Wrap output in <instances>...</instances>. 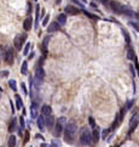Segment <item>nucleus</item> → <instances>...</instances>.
I'll return each instance as SVG.
<instances>
[{
	"mask_svg": "<svg viewBox=\"0 0 139 147\" xmlns=\"http://www.w3.org/2000/svg\"><path fill=\"white\" fill-rule=\"evenodd\" d=\"M110 7H111V10H112L115 13H117V15L134 16V12H133L129 7H127V6H125V5H121V4H118V3H116V1H110Z\"/></svg>",
	"mask_w": 139,
	"mask_h": 147,
	"instance_id": "1",
	"label": "nucleus"
},
{
	"mask_svg": "<svg viewBox=\"0 0 139 147\" xmlns=\"http://www.w3.org/2000/svg\"><path fill=\"white\" fill-rule=\"evenodd\" d=\"M77 133V128L74 123H69L67 124L65 126V135H64V140L68 142V143H73L74 142V139H75V135Z\"/></svg>",
	"mask_w": 139,
	"mask_h": 147,
	"instance_id": "2",
	"label": "nucleus"
},
{
	"mask_svg": "<svg viewBox=\"0 0 139 147\" xmlns=\"http://www.w3.org/2000/svg\"><path fill=\"white\" fill-rule=\"evenodd\" d=\"M80 141L84 146H90L93 143L92 141V133L88 128H82L81 131H80Z\"/></svg>",
	"mask_w": 139,
	"mask_h": 147,
	"instance_id": "3",
	"label": "nucleus"
},
{
	"mask_svg": "<svg viewBox=\"0 0 139 147\" xmlns=\"http://www.w3.org/2000/svg\"><path fill=\"white\" fill-rule=\"evenodd\" d=\"M44 78H45V71L43 69V67H41V66H39V67L36 68V72H35V78H34L33 84H34V85H36V86L39 88V86H40V85L43 84Z\"/></svg>",
	"mask_w": 139,
	"mask_h": 147,
	"instance_id": "4",
	"label": "nucleus"
},
{
	"mask_svg": "<svg viewBox=\"0 0 139 147\" xmlns=\"http://www.w3.org/2000/svg\"><path fill=\"white\" fill-rule=\"evenodd\" d=\"M26 40H27V34L26 33H21V34H18L16 38H15V40H13V44H15V47L17 49V50H21L22 49V46H23V44L26 43Z\"/></svg>",
	"mask_w": 139,
	"mask_h": 147,
	"instance_id": "5",
	"label": "nucleus"
},
{
	"mask_svg": "<svg viewBox=\"0 0 139 147\" xmlns=\"http://www.w3.org/2000/svg\"><path fill=\"white\" fill-rule=\"evenodd\" d=\"M64 11H65V13H68V15H70V16H76V15L80 13V10H79L77 7H75V6H73V5L65 6V7H64Z\"/></svg>",
	"mask_w": 139,
	"mask_h": 147,
	"instance_id": "6",
	"label": "nucleus"
},
{
	"mask_svg": "<svg viewBox=\"0 0 139 147\" xmlns=\"http://www.w3.org/2000/svg\"><path fill=\"white\" fill-rule=\"evenodd\" d=\"M32 27H33V18L29 16V17L26 18L24 22H23V29H24L26 32H29V30L32 29Z\"/></svg>",
	"mask_w": 139,
	"mask_h": 147,
	"instance_id": "7",
	"label": "nucleus"
},
{
	"mask_svg": "<svg viewBox=\"0 0 139 147\" xmlns=\"http://www.w3.org/2000/svg\"><path fill=\"white\" fill-rule=\"evenodd\" d=\"M138 126V117L137 116H133L132 119H131V123H129V134H132L134 131V129Z\"/></svg>",
	"mask_w": 139,
	"mask_h": 147,
	"instance_id": "8",
	"label": "nucleus"
},
{
	"mask_svg": "<svg viewBox=\"0 0 139 147\" xmlns=\"http://www.w3.org/2000/svg\"><path fill=\"white\" fill-rule=\"evenodd\" d=\"M5 61L7 62V65H13V52H12V50L10 49V50H7L6 51V53H5Z\"/></svg>",
	"mask_w": 139,
	"mask_h": 147,
	"instance_id": "9",
	"label": "nucleus"
},
{
	"mask_svg": "<svg viewBox=\"0 0 139 147\" xmlns=\"http://www.w3.org/2000/svg\"><path fill=\"white\" fill-rule=\"evenodd\" d=\"M91 133H92V141L94 143L98 142L99 141V137H101V131H99L98 126L97 128H93V131H91Z\"/></svg>",
	"mask_w": 139,
	"mask_h": 147,
	"instance_id": "10",
	"label": "nucleus"
},
{
	"mask_svg": "<svg viewBox=\"0 0 139 147\" xmlns=\"http://www.w3.org/2000/svg\"><path fill=\"white\" fill-rule=\"evenodd\" d=\"M59 27H61V26H59L57 22H52L47 27V33H54V32H57L59 29Z\"/></svg>",
	"mask_w": 139,
	"mask_h": 147,
	"instance_id": "11",
	"label": "nucleus"
},
{
	"mask_svg": "<svg viewBox=\"0 0 139 147\" xmlns=\"http://www.w3.org/2000/svg\"><path fill=\"white\" fill-rule=\"evenodd\" d=\"M59 26H64L65 22H67V15L65 13H61L57 16V21H56Z\"/></svg>",
	"mask_w": 139,
	"mask_h": 147,
	"instance_id": "12",
	"label": "nucleus"
},
{
	"mask_svg": "<svg viewBox=\"0 0 139 147\" xmlns=\"http://www.w3.org/2000/svg\"><path fill=\"white\" fill-rule=\"evenodd\" d=\"M36 124L39 126V129L40 130H44V128H45V118L43 116H39L36 117Z\"/></svg>",
	"mask_w": 139,
	"mask_h": 147,
	"instance_id": "13",
	"label": "nucleus"
},
{
	"mask_svg": "<svg viewBox=\"0 0 139 147\" xmlns=\"http://www.w3.org/2000/svg\"><path fill=\"white\" fill-rule=\"evenodd\" d=\"M45 125H47V128L48 129H51V128L54 125V118L50 114V116H47V118L45 119Z\"/></svg>",
	"mask_w": 139,
	"mask_h": 147,
	"instance_id": "14",
	"label": "nucleus"
},
{
	"mask_svg": "<svg viewBox=\"0 0 139 147\" xmlns=\"http://www.w3.org/2000/svg\"><path fill=\"white\" fill-rule=\"evenodd\" d=\"M41 113L45 114V116H50V114L52 113V108H51V106L44 105V106L41 107Z\"/></svg>",
	"mask_w": 139,
	"mask_h": 147,
	"instance_id": "15",
	"label": "nucleus"
},
{
	"mask_svg": "<svg viewBox=\"0 0 139 147\" xmlns=\"http://www.w3.org/2000/svg\"><path fill=\"white\" fill-rule=\"evenodd\" d=\"M40 10H41V9H40V6H39V5L35 7V26H34V27H35V29L37 28V24H39V17H40Z\"/></svg>",
	"mask_w": 139,
	"mask_h": 147,
	"instance_id": "16",
	"label": "nucleus"
},
{
	"mask_svg": "<svg viewBox=\"0 0 139 147\" xmlns=\"http://www.w3.org/2000/svg\"><path fill=\"white\" fill-rule=\"evenodd\" d=\"M15 100H16V108H17V109H22V107H23V101H22L21 96H19V95H16V96H15Z\"/></svg>",
	"mask_w": 139,
	"mask_h": 147,
	"instance_id": "17",
	"label": "nucleus"
},
{
	"mask_svg": "<svg viewBox=\"0 0 139 147\" xmlns=\"http://www.w3.org/2000/svg\"><path fill=\"white\" fill-rule=\"evenodd\" d=\"M16 128H17V119L13 118V119L10 122V124H9V131H10V133H13V131L16 130Z\"/></svg>",
	"mask_w": 139,
	"mask_h": 147,
	"instance_id": "18",
	"label": "nucleus"
},
{
	"mask_svg": "<svg viewBox=\"0 0 139 147\" xmlns=\"http://www.w3.org/2000/svg\"><path fill=\"white\" fill-rule=\"evenodd\" d=\"M62 131H63V125L59 124V123H57V124H56V128H54V135H56V136H59V135L62 134Z\"/></svg>",
	"mask_w": 139,
	"mask_h": 147,
	"instance_id": "19",
	"label": "nucleus"
},
{
	"mask_svg": "<svg viewBox=\"0 0 139 147\" xmlns=\"http://www.w3.org/2000/svg\"><path fill=\"white\" fill-rule=\"evenodd\" d=\"M36 103H33L32 105V107H30V114H32V117L33 118H36L37 117V108H36Z\"/></svg>",
	"mask_w": 139,
	"mask_h": 147,
	"instance_id": "20",
	"label": "nucleus"
},
{
	"mask_svg": "<svg viewBox=\"0 0 139 147\" xmlns=\"http://www.w3.org/2000/svg\"><path fill=\"white\" fill-rule=\"evenodd\" d=\"M122 34H123V38H125V40H126V44L127 45H129L131 44V38H129V33L126 30V29H123L122 28Z\"/></svg>",
	"mask_w": 139,
	"mask_h": 147,
	"instance_id": "21",
	"label": "nucleus"
},
{
	"mask_svg": "<svg viewBox=\"0 0 139 147\" xmlns=\"http://www.w3.org/2000/svg\"><path fill=\"white\" fill-rule=\"evenodd\" d=\"M21 73H22V74H27V73H28V62L27 61H23L22 62V67H21Z\"/></svg>",
	"mask_w": 139,
	"mask_h": 147,
	"instance_id": "22",
	"label": "nucleus"
},
{
	"mask_svg": "<svg viewBox=\"0 0 139 147\" xmlns=\"http://www.w3.org/2000/svg\"><path fill=\"white\" fill-rule=\"evenodd\" d=\"M7 145H9V147H15V146H16V136L11 135V136L9 137V142H7Z\"/></svg>",
	"mask_w": 139,
	"mask_h": 147,
	"instance_id": "23",
	"label": "nucleus"
},
{
	"mask_svg": "<svg viewBox=\"0 0 139 147\" xmlns=\"http://www.w3.org/2000/svg\"><path fill=\"white\" fill-rule=\"evenodd\" d=\"M135 56H134V51H133V49L132 47H128V50H127V59L128 60H133Z\"/></svg>",
	"mask_w": 139,
	"mask_h": 147,
	"instance_id": "24",
	"label": "nucleus"
},
{
	"mask_svg": "<svg viewBox=\"0 0 139 147\" xmlns=\"http://www.w3.org/2000/svg\"><path fill=\"white\" fill-rule=\"evenodd\" d=\"M9 86L13 90V91H17V85H16V80H13V79H11L10 82H9Z\"/></svg>",
	"mask_w": 139,
	"mask_h": 147,
	"instance_id": "25",
	"label": "nucleus"
},
{
	"mask_svg": "<svg viewBox=\"0 0 139 147\" xmlns=\"http://www.w3.org/2000/svg\"><path fill=\"white\" fill-rule=\"evenodd\" d=\"M50 40H51V35H47L46 38L43 40V45L41 46H44V47H46L47 45H48V43H50Z\"/></svg>",
	"mask_w": 139,
	"mask_h": 147,
	"instance_id": "26",
	"label": "nucleus"
},
{
	"mask_svg": "<svg viewBox=\"0 0 139 147\" xmlns=\"http://www.w3.org/2000/svg\"><path fill=\"white\" fill-rule=\"evenodd\" d=\"M51 146H52V147H62L61 142H59L58 140H52V142H51Z\"/></svg>",
	"mask_w": 139,
	"mask_h": 147,
	"instance_id": "27",
	"label": "nucleus"
},
{
	"mask_svg": "<svg viewBox=\"0 0 139 147\" xmlns=\"http://www.w3.org/2000/svg\"><path fill=\"white\" fill-rule=\"evenodd\" d=\"M48 20H50V15H46V16H45V18L43 20V26H44V27H47Z\"/></svg>",
	"mask_w": 139,
	"mask_h": 147,
	"instance_id": "28",
	"label": "nucleus"
},
{
	"mask_svg": "<svg viewBox=\"0 0 139 147\" xmlns=\"http://www.w3.org/2000/svg\"><path fill=\"white\" fill-rule=\"evenodd\" d=\"M29 49H30V43H28V44L26 45V47H24V51H23V55H24V56H27V55H28Z\"/></svg>",
	"mask_w": 139,
	"mask_h": 147,
	"instance_id": "29",
	"label": "nucleus"
},
{
	"mask_svg": "<svg viewBox=\"0 0 139 147\" xmlns=\"http://www.w3.org/2000/svg\"><path fill=\"white\" fill-rule=\"evenodd\" d=\"M29 137H30V134H29V131H26V134H24V141H23V143H27V142L29 141Z\"/></svg>",
	"mask_w": 139,
	"mask_h": 147,
	"instance_id": "30",
	"label": "nucleus"
},
{
	"mask_svg": "<svg viewBox=\"0 0 139 147\" xmlns=\"http://www.w3.org/2000/svg\"><path fill=\"white\" fill-rule=\"evenodd\" d=\"M58 123L63 125L64 123H67V118H65V117H61V118H58Z\"/></svg>",
	"mask_w": 139,
	"mask_h": 147,
	"instance_id": "31",
	"label": "nucleus"
},
{
	"mask_svg": "<svg viewBox=\"0 0 139 147\" xmlns=\"http://www.w3.org/2000/svg\"><path fill=\"white\" fill-rule=\"evenodd\" d=\"M88 122H90V125H91L92 128H96V122H94V119H93L92 117L88 118Z\"/></svg>",
	"mask_w": 139,
	"mask_h": 147,
	"instance_id": "32",
	"label": "nucleus"
},
{
	"mask_svg": "<svg viewBox=\"0 0 139 147\" xmlns=\"http://www.w3.org/2000/svg\"><path fill=\"white\" fill-rule=\"evenodd\" d=\"M7 76H9V72H7V71L0 72V77H1V78H5V77H7Z\"/></svg>",
	"mask_w": 139,
	"mask_h": 147,
	"instance_id": "33",
	"label": "nucleus"
},
{
	"mask_svg": "<svg viewBox=\"0 0 139 147\" xmlns=\"http://www.w3.org/2000/svg\"><path fill=\"white\" fill-rule=\"evenodd\" d=\"M133 103H134V100H131V101H129V102L127 103V106H126L125 108H126V109H129V108H131V107L133 106Z\"/></svg>",
	"mask_w": 139,
	"mask_h": 147,
	"instance_id": "34",
	"label": "nucleus"
},
{
	"mask_svg": "<svg viewBox=\"0 0 139 147\" xmlns=\"http://www.w3.org/2000/svg\"><path fill=\"white\" fill-rule=\"evenodd\" d=\"M109 131H110L109 129H105V130H103V135H102V137H103V139H107V135L109 134Z\"/></svg>",
	"mask_w": 139,
	"mask_h": 147,
	"instance_id": "35",
	"label": "nucleus"
},
{
	"mask_svg": "<svg viewBox=\"0 0 139 147\" xmlns=\"http://www.w3.org/2000/svg\"><path fill=\"white\" fill-rule=\"evenodd\" d=\"M129 24H131L135 30H138V23H137V22H129Z\"/></svg>",
	"mask_w": 139,
	"mask_h": 147,
	"instance_id": "36",
	"label": "nucleus"
},
{
	"mask_svg": "<svg viewBox=\"0 0 139 147\" xmlns=\"http://www.w3.org/2000/svg\"><path fill=\"white\" fill-rule=\"evenodd\" d=\"M19 123H21V126H22V129H23V128H24V118L23 117H21V118H19Z\"/></svg>",
	"mask_w": 139,
	"mask_h": 147,
	"instance_id": "37",
	"label": "nucleus"
},
{
	"mask_svg": "<svg viewBox=\"0 0 139 147\" xmlns=\"http://www.w3.org/2000/svg\"><path fill=\"white\" fill-rule=\"evenodd\" d=\"M21 86H22V90H23V93H24L26 95H28V91H27V88H26V85H24V84L22 83V85H21Z\"/></svg>",
	"mask_w": 139,
	"mask_h": 147,
	"instance_id": "38",
	"label": "nucleus"
},
{
	"mask_svg": "<svg viewBox=\"0 0 139 147\" xmlns=\"http://www.w3.org/2000/svg\"><path fill=\"white\" fill-rule=\"evenodd\" d=\"M71 1H73L74 4H77V5L80 6V7H84V5H82V4H81L80 1H77V0H71Z\"/></svg>",
	"mask_w": 139,
	"mask_h": 147,
	"instance_id": "39",
	"label": "nucleus"
},
{
	"mask_svg": "<svg viewBox=\"0 0 139 147\" xmlns=\"http://www.w3.org/2000/svg\"><path fill=\"white\" fill-rule=\"evenodd\" d=\"M101 1H102L105 6H108V4H109V0H101Z\"/></svg>",
	"mask_w": 139,
	"mask_h": 147,
	"instance_id": "40",
	"label": "nucleus"
},
{
	"mask_svg": "<svg viewBox=\"0 0 139 147\" xmlns=\"http://www.w3.org/2000/svg\"><path fill=\"white\" fill-rule=\"evenodd\" d=\"M27 5H28V12L30 13V11H32V4H30V3H28Z\"/></svg>",
	"mask_w": 139,
	"mask_h": 147,
	"instance_id": "41",
	"label": "nucleus"
},
{
	"mask_svg": "<svg viewBox=\"0 0 139 147\" xmlns=\"http://www.w3.org/2000/svg\"><path fill=\"white\" fill-rule=\"evenodd\" d=\"M41 147H52V146L48 143H41Z\"/></svg>",
	"mask_w": 139,
	"mask_h": 147,
	"instance_id": "42",
	"label": "nucleus"
},
{
	"mask_svg": "<svg viewBox=\"0 0 139 147\" xmlns=\"http://www.w3.org/2000/svg\"><path fill=\"white\" fill-rule=\"evenodd\" d=\"M35 137H36V139H41V140H44V137H43L41 135H39V134H36V135H35Z\"/></svg>",
	"mask_w": 139,
	"mask_h": 147,
	"instance_id": "43",
	"label": "nucleus"
},
{
	"mask_svg": "<svg viewBox=\"0 0 139 147\" xmlns=\"http://www.w3.org/2000/svg\"><path fill=\"white\" fill-rule=\"evenodd\" d=\"M131 72H132V74H133V77L135 76V73H134V69H133V67H131Z\"/></svg>",
	"mask_w": 139,
	"mask_h": 147,
	"instance_id": "44",
	"label": "nucleus"
},
{
	"mask_svg": "<svg viewBox=\"0 0 139 147\" xmlns=\"http://www.w3.org/2000/svg\"><path fill=\"white\" fill-rule=\"evenodd\" d=\"M33 57H34V52H32V53H30V56H29V59H33Z\"/></svg>",
	"mask_w": 139,
	"mask_h": 147,
	"instance_id": "45",
	"label": "nucleus"
},
{
	"mask_svg": "<svg viewBox=\"0 0 139 147\" xmlns=\"http://www.w3.org/2000/svg\"><path fill=\"white\" fill-rule=\"evenodd\" d=\"M61 1H62V0H56V3H57V4H59Z\"/></svg>",
	"mask_w": 139,
	"mask_h": 147,
	"instance_id": "46",
	"label": "nucleus"
},
{
	"mask_svg": "<svg viewBox=\"0 0 139 147\" xmlns=\"http://www.w3.org/2000/svg\"><path fill=\"white\" fill-rule=\"evenodd\" d=\"M30 147H32V146H30Z\"/></svg>",
	"mask_w": 139,
	"mask_h": 147,
	"instance_id": "47",
	"label": "nucleus"
}]
</instances>
